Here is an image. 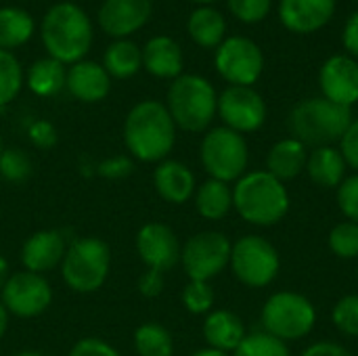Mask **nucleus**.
<instances>
[{
	"label": "nucleus",
	"mask_w": 358,
	"mask_h": 356,
	"mask_svg": "<svg viewBox=\"0 0 358 356\" xmlns=\"http://www.w3.org/2000/svg\"><path fill=\"white\" fill-rule=\"evenodd\" d=\"M34 17L17 6L0 8V50H15L29 42L34 36Z\"/></svg>",
	"instance_id": "obj_29"
},
{
	"label": "nucleus",
	"mask_w": 358,
	"mask_h": 356,
	"mask_svg": "<svg viewBox=\"0 0 358 356\" xmlns=\"http://www.w3.org/2000/svg\"><path fill=\"white\" fill-rule=\"evenodd\" d=\"M27 136H29L31 145L38 149H50L57 145V128L46 120H36L34 124H29Z\"/></svg>",
	"instance_id": "obj_39"
},
{
	"label": "nucleus",
	"mask_w": 358,
	"mask_h": 356,
	"mask_svg": "<svg viewBox=\"0 0 358 356\" xmlns=\"http://www.w3.org/2000/svg\"><path fill=\"white\" fill-rule=\"evenodd\" d=\"M191 356H231L227 355V353H220V350H214V348H201V350H197V353H193Z\"/></svg>",
	"instance_id": "obj_48"
},
{
	"label": "nucleus",
	"mask_w": 358,
	"mask_h": 356,
	"mask_svg": "<svg viewBox=\"0 0 358 356\" xmlns=\"http://www.w3.org/2000/svg\"><path fill=\"white\" fill-rule=\"evenodd\" d=\"M65 88L76 101L99 103L111 90V78L96 61H78L67 69Z\"/></svg>",
	"instance_id": "obj_20"
},
{
	"label": "nucleus",
	"mask_w": 358,
	"mask_h": 356,
	"mask_svg": "<svg viewBox=\"0 0 358 356\" xmlns=\"http://www.w3.org/2000/svg\"><path fill=\"white\" fill-rule=\"evenodd\" d=\"M336 204L346 220L358 225V172L348 174L336 189Z\"/></svg>",
	"instance_id": "obj_37"
},
{
	"label": "nucleus",
	"mask_w": 358,
	"mask_h": 356,
	"mask_svg": "<svg viewBox=\"0 0 358 356\" xmlns=\"http://www.w3.org/2000/svg\"><path fill=\"white\" fill-rule=\"evenodd\" d=\"M308 178L323 189H338L344 178L348 176V166L344 162V155L340 147L327 145V147H315L308 153L306 170Z\"/></svg>",
	"instance_id": "obj_24"
},
{
	"label": "nucleus",
	"mask_w": 358,
	"mask_h": 356,
	"mask_svg": "<svg viewBox=\"0 0 358 356\" xmlns=\"http://www.w3.org/2000/svg\"><path fill=\"white\" fill-rule=\"evenodd\" d=\"M143 67L159 80H176L182 76L185 55L180 44L170 36H153L143 46Z\"/></svg>",
	"instance_id": "obj_21"
},
{
	"label": "nucleus",
	"mask_w": 358,
	"mask_h": 356,
	"mask_svg": "<svg viewBox=\"0 0 358 356\" xmlns=\"http://www.w3.org/2000/svg\"><path fill=\"white\" fill-rule=\"evenodd\" d=\"M214 65L229 86H254L264 71V52L248 36H231L216 48Z\"/></svg>",
	"instance_id": "obj_11"
},
{
	"label": "nucleus",
	"mask_w": 358,
	"mask_h": 356,
	"mask_svg": "<svg viewBox=\"0 0 358 356\" xmlns=\"http://www.w3.org/2000/svg\"><path fill=\"white\" fill-rule=\"evenodd\" d=\"M103 67L109 78L128 80L143 67V48H138L132 40L122 38L107 46L103 55Z\"/></svg>",
	"instance_id": "obj_28"
},
{
	"label": "nucleus",
	"mask_w": 358,
	"mask_h": 356,
	"mask_svg": "<svg viewBox=\"0 0 358 356\" xmlns=\"http://www.w3.org/2000/svg\"><path fill=\"white\" fill-rule=\"evenodd\" d=\"M357 281H358V271H357Z\"/></svg>",
	"instance_id": "obj_52"
},
{
	"label": "nucleus",
	"mask_w": 358,
	"mask_h": 356,
	"mask_svg": "<svg viewBox=\"0 0 358 356\" xmlns=\"http://www.w3.org/2000/svg\"><path fill=\"white\" fill-rule=\"evenodd\" d=\"M166 107L176 128L187 132H206L218 115V92L203 76L182 73L172 80Z\"/></svg>",
	"instance_id": "obj_5"
},
{
	"label": "nucleus",
	"mask_w": 358,
	"mask_h": 356,
	"mask_svg": "<svg viewBox=\"0 0 358 356\" xmlns=\"http://www.w3.org/2000/svg\"><path fill=\"white\" fill-rule=\"evenodd\" d=\"M34 174L31 157L23 149H4L0 153V178L10 185H23Z\"/></svg>",
	"instance_id": "obj_34"
},
{
	"label": "nucleus",
	"mask_w": 358,
	"mask_h": 356,
	"mask_svg": "<svg viewBox=\"0 0 358 356\" xmlns=\"http://www.w3.org/2000/svg\"><path fill=\"white\" fill-rule=\"evenodd\" d=\"M229 10L243 23H258L268 17L273 0H227Z\"/></svg>",
	"instance_id": "obj_38"
},
{
	"label": "nucleus",
	"mask_w": 358,
	"mask_h": 356,
	"mask_svg": "<svg viewBox=\"0 0 358 356\" xmlns=\"http://www.w3.org/2000/svg\"><path fill=\"white\" fill-rule=\"evenodd\" d=\"M124 143L138 162L159 164L168 159L176 143V124L168 107L153 99L136 103L124 120Z\"/></svg>",
	"instance_id": "obj_1"
},
{
	"label": "nucleus",
	"mask_w": 358,
	"mask_h": 356,
	"mask_svg": "<svg viewBox=\"0 0 358 356\" xmlns=\"http://www.w3.org/2000/svg\"><path fill=\"white\" fill-rule=\"evenodd\" d=\"M327 245L331 254L340 260H358V225L350 220L338 222L329 235Z\"/></svg>",
	"instance_id": "obj_33"
},
{
	"label": "nucleus",
	"mask_w": 358,
	"mask_h": 356,
	"mask_svg": "<svg viewBox=\"0 0 358 356\" xmlns=\"http://www.w3.org/2000/svg\"><path fill=\"white\" fill-rule=\"evenodd\" d=\"M342 42H344V48L348 50V55L358 61V10H355L350 15V19L346 21L344 31H342Z\"/></svg>",
	"instance_id": "obj_45"
},
{
	"label": "nucleus",
	"mask_w": 358,
	"mask_h": 356,
	"mask_svg": "<svg viewBox=\"0 0 358 356\" xmlns=\"http://www.w3.org/2000/svg\"><path fill=\"white\" fill-rule=\"evenodd\" d=\"M191 2H197V4H201V6H210V4L216 2V0H191Z\"/></svg>",
	"instance_id": "obj_50"
},
{
	"label": "nucleus",
	"mask_w": 358,
	"mask_h": 356,
	"mask_svg": "<svg viewBox=\"0 0 358 356\" xmlns=\"http://www.w3.org/2000/svg\"><path fill=\"white\" fill-rule=\"evenodd\" d=\"M134 350L138 356H172L174 355V338L159 323H143L134 332Z\"/></svg>",
	"instance_id": "obj_30"
},
{
	"label": "nucleus",
	"mask_w": 358,
	"mask_h": 356,
	"mask_svg": "<svg viewBox=\"0 0 358 356\" xmlns=\"http://www.w3.org/2000/svg\"><path fill=\"white\" fill-rule=\"evenodd\" d=\"M199 162L210 178L237 183L250 166V145L243 134L218 126L210 128L199 145Z\"/></svg>",
	"instance_id": "obj_8"
},
{
	"label": "nucleus",
	"mask_w": 358,
	"mask_h": 356,
	"mask_svg": "<svg viewBox=\"0 0 358 356\" xmlns=\"http://www.w3.org/2000/svg\"><path fill=\"white\" fill-rule=\"evenodd\" d=\"M308 153H310L308 147L304 143H300L298 138H294V136L281 138L268 149L264 170L268 174H273L275 178H279L281 183H289V180L298 178L300 174H304Z\"/></svg>",
	"instance_id": "obj_23"
},
{
	"label": "nucleus",
	"mask_w": 358,
	"mask_h": 356,
	"mask_svg": "<svg viewBox=\"0 0 358 356\" xmlns=\"http://www.w3.org/2000/svg\"><path fill=\"white\" fill-rule=\"evenodd\" d=\"M136 252L149 271L166 275L180 262L182 245L168 225L147 222L136 235Z\"/></svg>",
	"instance_id": "obj_14"
},
{
	"label": "nucleus",
	"mask_w": 358,
	"mask_h": 356,
	"mask_svg": "<svg viewBox=\"0 0 358 356\" xmlns=\"http://www.w3.org/2000/svg\"><path fill=\"white\" fill-rule=\"evenodd\" d=\"M340 151L344 155L348 170L358 172V118L350 122L348 130L344 132V136L340 141Z\"/></svg>",
	"instance_id": "obj_41"
},
{
	"label": "nucleus",
	"mask_w": 358,
	"mask_h": 356,
	"mask_svg": "<svg viewBox=\"0 0 358 356\" xmlns=\"http://www.w3.org/2000/svg\"><path fill=\"white\" fill-rule=\"evenodd\" d=\"M292 208V197L279 178L266 170H248L233 183V210L252 227H277Z\"/></svg>",
	"instance_id": "obj_2"
},
{
	"label": "nucleus",
	"mask_w": 358,
	"mask_h": 356,
	"mask_svg": "<svg viewBox=\"0 0 358 356\" xmlns=\"http://www.w3.org/2000/svg\"><path fill=\"white\" fill-rule=\"evenodd\" d=\"M180 300L191 315H208L214 311L216 294L208 281H189L180 294Z\"/></svg>",
	"instance_id": "obj_35"
},
{
	"label": "nucleus",
	"mask_w": 358,
	"mask_h": 356,
	"mask_svg": "<svg viewBox=\"0 0 358 356\" xmlns=\"http://www.w3.org/2000/svg\"><path fill=\"white\" fill-rule=\"evenodd\" d=\"M336 13V0H281L279 19L294 34H315L323 29Z\"/></svg>",
	"instance_id": "obj_18"
},
{
	"label": "nucleus",
	"mask_w": 358,
	"mask_h": 356,
	"mask_svg": "<svg viewBox=\"0 0 358 356\" xmlns=\"http://www.w3.org/2000/svg\"><path fill=\"white\" fill-rule=\"evenodd\" d=\"M0 302L8 315L19 319H34L46 313L52 304V287L44 275L19 271L8 277L0 292Z\"/></svg>",
	"instance_id": "obj_13"
},
{
	"label": "nucleus",
	"mask_w": 358,
	"mask_h": 356,
	"mask_svg": "<svg viewBox=\"0 0 358 356\" xmlns=\"http://www.w3.org/2000/svg\"><path fill=\"white\" fill-rule=\"evenodd\" d=\"M8 277H10V269H8V262H6V258H4V256H0V292H2V287L6 285Z\"/></svg>",
	"instance_id": "obj_46"
},
{
	"label": "nucleus",
	"mask_w": 358,
	"mask_h": 356,
	"mask_svg": "<svg viewBox=\"0 0 358 356\" xmlns=\"http://www.w3.org/2000/svg\"><path fill=\"white\" fill-rule=\"evenodd\" d=\"M231 356H292V350L289 344L260 329L248 334Z\"/></svg>",
	"instance_id": "obj_32"
},
{
	"label": "nucleus",
	"mask_w": 358,
	"mask_h": 356,
	"mask_svg": "<svg viewBox=\"0 0 358 356\" xmlns=\"http://www.w3.org/2000/svg\"><path fill=\"white\" fill-rule=\"evenodd\" d=\"M153 13L151 0H105L99 8V25L115 40L128 38L147 25Z\"/></svg>",
	"instance_id": "obj_16"
},
{
	"label": "nucleus",
	"mask_w": 358,
	"mask_h": 356,
	"mask_svg": "<svg viewBox=\"0 0 358 356\" xmlns=\"http://www.w3.org/2000/svg\"><path fill=\"white\" fill-rule=\"evenodd\" d=\"M96 170L105 178H126L128 174H132L134 166H132V159L130 157L120 155V157H109V159L101 162Z\"/></svg>",
	"instance_id": "obj_42"
},
{
	"label": "nucleus",
	"mask_w": 358,
	"mask_h": 356,
	"mask_svg": "<svg viewBox=\"0 0 358 356\" xmlns=\"http://www.w3.org/2000/svg\"><path fill=\"white\" fill-rule=\"evenodd\" d=\"M69 356H122L111 344L99 340V338H82L78 340L71 350Z\"/></svg>",
	"instance_id": "obj_40"
},
{
	"label": "nucleus",
	"mask_w": 358,
	"mask_h": 356,
	"mask_svg": "<svg viewBox=\"0 0 358 356\" xmlns=\"http://www.w3.org/2000/svg\"><path fill=\"white\" fill-rule=\"evenodd\" d=\"M6 327H8V313H6L4 304L0 302V340H2L4 334H6Z\"/></svg>",
	"instance_id": "obj_47"
},
{
	"label": "nucleus",
	"mask_w": 358,
	"mask_h": 356,
	"mask_svg": "<svg viewBox=\"0 0 358 356\" xmlns=\"http://www.w3.org/2000/svg\"><path fill=\"white\" fill-rule=\"evenodd\" d=\"M352 120L348 107L336 105L325 97H310L289 111L287 126L294 138L315 149L340 143Z\"/></svg>",
	"instance_id": "obj_4"
},
{
	"label": "nucleus",
	"mask_w": 358,
	"mask_h": 356,
	"mask_svg": "<svg viewBox=\"0 0 358 356\" xmlns=\"http://www.w3.org/2000/svg\"><path fill=\"white\" fill-rule=\"evenodd\" d=\"M266 101L254 86H227L218 94V118L222 126L239 132L252 134L266 124Z\"/></svg>",
	"instance_id": "obj_12"
},
{
	"label": "nucleus",
	"mask_w": 358,
	"mask_h": 356,
	"mask_svg": "<svg viewBox=\"0 0 358 356\" xmlns=\"http://www.w3.org/2000/svg\"><path fill=\"white\" fill-rule=\"evenodd\" d=\"M164 273H157V271H145L138 279V292L141 296L145 298H157L162 292H164Z\"/></svg>",
	"instance_id": "obj_43"
},
{
	"label": "nucleus",
	"mask_w": 358,
	"mask_h": 356,
	"mask_svg": "<svg viewBox=\"0 0 358 356\" xmlns=\"http://www.w3.org/2000/svg\"><path fill=\"white\" fill-rule=\"evenodd\" d=\"M187 29L191 40L201 48H218L227 38V21L214 6H199L189 15Z\"/></svg>",
	"instance_id": "obj_26"
},
{
	"label": "nucleus",
	"mask_w": 358,
	"mask_h": 356,
	"mask_svg": "<svg viewBox=\"0 0 358 356\" xmlns=\"http://www.w3.org/2000/svg\"><path fill=\"white\" fill-rule=\"evenodd\" d=\"M331 323L338 334L346 338H358V294H348L334 304Z\"/></svg>",
	"instance_id": "obj_36"
},
{
	"label": "nucleus",
	"mask_w": 358,
	"mask_h": 356,
	"mask_svg": "<svg viewBox=\"0 0 358 356\" xmlns=\"http://www.w3.org/2000/svg\"><path fill=\"white\" fill-rule=\"evenodd\" d=\"M25 82L21 63L10 50H0V107L17 99Z\"/></svg>",
	"instance_id": "obj_31"
},
{
	"label": "nucleus",
	"mask_w": 358,
	"mask_h": 356,
	"mask_svg": "<svg viewBox=\"0 0 358 356\" xmlns=\"http://www.w3.org/2000/svg\"><path fill=\"white\" fill-rule=\"evenodd\" d=\"M321 97L327 101L352 107L358 103V61L350 55H334L319 69Z\"/></svg>",
	"instance_id": "obj_15"
},
{
	"label": "nucleus",
	"mask_w": 358,
	"mask_h": 356,
	"mask_svg": "<svg viewBox=\"0 0 358 356\" xmlns=\"http://www.w3.org/2000/svg\"><path fill=\"white\" fill-rule=\"evenodd\" d=\"M67 82V69L63 63H59L52 57L38 59L29 65L25 73L27 88L38 97H55L65 88Z\"/></svg>",
	"instance_id": "obj_27"
},
{
	"label": "nucleus",
	"mask_w": 358,
	"mask_h": 356,
	"mask_svg": "<svg viewBox=\"0 0 358 356\" xmlns=\"http://www.w3.org/2000/svg\"><path fill=\"white\" fill-rule=\"evenodd\" d=\"M231 239L220 231H201L189 237L180 252V264L189 281H212L227 271L231 260Z\"/></svg>",
	"instance_id": "obj_10"
},
{
	"label": "nucleus",
	"mask_w": 358,
	"mask_h": 356,
	"mask_svg": "<svg viewBox=\"0 0 358 356\" xmlns=\"http://www.w3.org/2000/svg\"><path fill=\"white\" fill-rule=\"evenodd\" d=\"M357 2H358V0H357Z\"/></svg>",
	"instance_id": "obj_54"
},
{
	"label": "nucleus",
	"mask_w": 358,
	"mask_h": 356,
	"mask_svg": "<svg viewBox=\"0 0 358 356\" xmlns=\"http://www.w3.org/2000/svg\"><path fill=\"white\" fill-rule=\"evenodd\" d=\"M111 269V250L99 237L73 239L61 260V277L76 294L99 292Z\"/></svg>",
	"instance_id": "obj_7"
},
{
	"label": "nucleus",
	"mask_w": 358,
	"mask_h": 356,
	"mask_svg": "<svg viewBox=\"0 0 358 356\" xmlns=\"http://www.w3.org/2000/svg\"><path fill=\"white\" fill-rule=\"evenodd\" d=\"M355 356H358V353H357V355H355Z\"/></svg>",
	"instance_id": "obj_53"
},
{
	"label": "nucleus",
	"mask_w": 358,
	"mask_h": 356,
	"mask_svg": "<svg viewBox=\"0 0 358 356\" xmlns=\"http://www.w3.org/2000/svg\"><path fill=\"white\" fill-rule=\"evenodd\" d=\"M229 269L250 290L268 287L281 271V256L273 241L260 235H243L231 248Z\"/></svg>",
	"instance_id": "obj_9"
},
{
	"label": "nucleus",
	"mask_w": 358,
	"mask_h": 356,
	"mask_svg": "<svg viewBox=\"0 0 358 356\" xmlns=\"http://www.w3.org/2000/svg\"><path fill=\"white\" fill-rule=\"evenodd\" d=\"M317 308L310 298L298 292H275L271 294L260 311L262 332L289 342H300L308 338L317 327Z\"/></svg>",
	"instance_id": "obj_6"
},
{
	"label": "nucleus",
	"mask_w": 358,
	"mask_h": 356,
	"mask_svg": "<svg viewBox=\"0 0 358 356\" xmlns=\"http://www.w3.org/2000/svg\"><path fill=\"white\" fill-rule=\"evenodd\" d=\"M4 151V145H2V136H0V153Z\"/></svg>",
	"instance_id": "obj_51"
},
{
	"label": "nucleus",
	"mask_w": 358,
	"mask_h": 356,
	"mask_svg": "<svg viewBox=\"0 0 358 356\" xmlns=\"http://www.w3.org/2000/svg\"><path fill=\"white\" fill-rule=\"evenodd\" d=\"M13 356H46L42 355V353H34V350H25V353H17V355Z\"/></svg>",
	"instance_id": "obj_49"
},
{
	"label": "nucleus",
	"mask_w": 358,
	"mask_h": 356,
	"mask_svg": "<svg viewBox=\"0 0 358 356\" xmlns=\"http://www.w3.org/2000/svg\"><path fill=\"white\" fill-rule=\"evenodd\" d=\"M300 356H355L348 348H344L338 342H329V340H319L313 342L310 346H306Z\"/></svg>",
	"instance_id": "obj_44"
},
{
	"label": "nucleus",
	"mask_w": 358,
	"mask_h": 356,
	"mask_svg": "<svg viewBox=\"0 0 358 356\" xmlns=\"http://www.w3.org/2000/svg\"><path fill=\"white\" fill-rule=\"evenodd\" d=\"M153 187L164 201L180 206L195 195L197 180L187 164L178 159H164L153 172Z\"/></svg>",
	"instance_id": "obj_19"
},
{
	"label": "nucleus",
	"mask_w": 358,
	"mask_h": 356,
	"mask_svg": "<svg viewBox=\"0 0 358 356\" xmlns=\"http://www.w3.org/2000/svg\"><path fill=\"white\" fill-rule=\"evenodd\" d=\"M195 210L206 220H222L233 210V187L229 183L208 178L203 180L193 195Z\"/></svg>",
	"instance_id": "obj_25"
},
{
	"label": "nucleus",
	"mask_w": 358,
	"mask_h": 356,
	"mask_svg": "<svg viewBox=\"0 0 358 356\" xmlns=\"http://www.w3.org/2000/svg\"><path fill=\"white\" fill-rule=\"evenodd\" d=\"M90 17L73 2L52 4L40 23V38L48 57L63 65L84 61L92 46Z\"/></svg>",
	"instance_id": "obj_3"
},
{
	"label": "nucleus",
	"mask_w": 358,
	"mask_h": 356,
	"mask_svg": "<svg viewBox=\"0 0 358 356\" xmlns=\"http://www.w3.org/2000/svg\"><path fill=\"white\" fill-rule=\"evenodd\" d=\"M67 241L61 231L44 229L29 235L21 245V264L25 271L44 275L55 266H61V260L67 250Z\"/></svg>",
	"instance_id": "obj_17"
},
{
	"label": "nucleus",
	"mask_w": 358,
	"mask_h": 356,
	"mask_svg": "<svg viewBox=\"0 0 358 356\" xmlns=\"http://www.w3.org/2000/svg\"><path fill=\"white\" fill-rule=\"evenodd\" d=\"M201 332H203V340H206L208 348H214V350H220L227 355H233L237 350V346L243 342V338L248 336V329H245L241 317L227 308L208 313Z\"/></svg>",
	"instance_id": "obj_22"
}]
</instances>
